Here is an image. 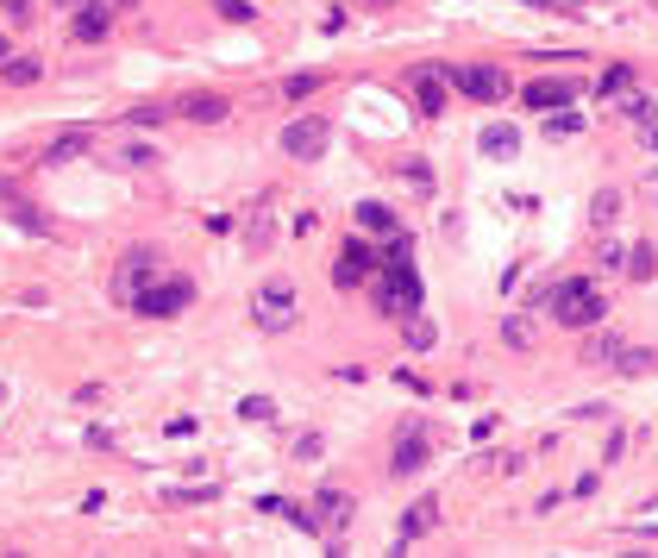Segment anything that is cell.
<instances>
[{
	"label": "cell",
	"instance_id": "cell-25",
	"mask_svg": "<svg viewBox=\"0 0 658 558\" xmlns=\"http://www.w3.org/2000/svg\"><path fill=\"white\" fill-rule=\"evenodd\" d=\"M0 76H7L13 88H26V82H38V63L32 57H7V63H0Z\"/></svg>",
	"mask_w": 658,
	"mask_h": 558
},
{
	"label": "cell",
	"instance_id": "cell-19",
	"mask_svg": "<svg viewBox=\"0 0 658 558\" xmlns=\"http://www.w3.org/2000/svg\"><path fill=\"white\" fill-rule=\"evenodd\" d=\"M88 145H94V132H88V126H82V132H63V138H57V145H51V151H44V164H63V157H82Z\"/></svg>",
	"mask_w": 658,
	"mask_h": 558
},
{
	"label": "cell",
	"instance_id": "cell-34",
	"mask_svg": "<svg viewBox=\"0 0 658 558\" xmlns=\"http://www.w3.org/2000/svg\"><path fill=\"white\" fill-rule=\"evenodd\" d=\"M151 157H157L151 145H126V151H120V164H132V170H145V164H151Z\"/></svg>",
	"mask_w": 658,
	"mask_h": 558
},
{
	"label": "cell",
	"instance_id": "cell-28",
	"mask_svg": "<svg viewBox=\"0 0 658 558\" xmlns=\"http://www.w3.org/2000/svg\"><path fill=\"white\" fill-rule=\"evenodd\" d=\"M615 352H621V339H590V345H583V364H615Z\"/></svg>",
	"mask_w": 658,
	"mask_h": 558
},
{
	"label": "cell",
	"instance_id": "cell-7",
	"mask_svg": "<svg viewBox=\"0 0 658 558\" xmlns=\"http://www.w3.org/2000/svg\"><path fill=\"white\" fill-rule=\"evenodd\" d=\"M326 145H333V126L314 120V113H308V120H289V126H282V151H289L295 164H314Z\"/></svg>",
	"mask_w": 658,
	"mask_h": 558
},
{
	"label": "cell",
	"instance_id": "cell-24",
	"mask_svg": "<svg viewBox=\"0 0 658 558\" xmlns=\"http://www.w3.org/2000/svg\"><path fill=\"white\" fill-rule=\"evenodd\" d=\"M358 226L364 232H395V214H389V207H376V201H358Z\"/></svg>",
	"mask_w": 658,
	"mask_h": 558
},
{
	"label": "cell",
	"instance_id": "cell-21",
	"mask_svg": "<svg viewBox=\"0 0 658 558\" xmlns=\"http://www.w3.org/2000/svg\"><path fill=\"white\" fill-rule=\"evenodd\" d=\"M621 220V195L615 189H596V201H590V226L602 232V226H615Z\"/></svg>",
	"mask_w": 658,
	"mask_h": 558
},
{
	"label": "cell",
	"instance_id": "cell-27",
	"mask_svg": "<svg viewBox=\"0 0 658 558\" xmlns=\"http://www.w3.org/2000/svg\"><path fill=\"white\" fill-rule=\"evenodd\" d=\"M170 113H176L170 101H145V107H132L126 120H132V126H157V120H170Z\"/></svg>",
	"mask_w": 658,
	"mask_h": 558
},
{
	"label": "cell",
	"instance_id": "cell-15",
	"mask_svg": "<svg viewBox=\"0 0 658 558\" xmlns=\"http://www.w3.org/2000/svg\"><path fill=\"white\" fill-rule=\"evenodd\" d=\"M433 527H439V502L427 496L420 508H408V515H402V527H395V533H402V540H427Z\"/></svg>",
	"mask_w": 658,
	"mask_h": 558
},
{
	"label": "cell",
	"instance_id": "cell-1",
	"mask_svg": "<svg viewBox=\"0 0 658 558\" xmlns=\"http://www.w3.org/2000/svg\"><path fill=\"white\" fill-rule=\"evenodd\" d=\"M546 308H552L558 327H596V320L608 314V301L596 295V283H583V276H577V283H552L546 289Z\"/></svg>",
	"mask_w": 658,
	"mask_h": 558
},
{
	"label": "cell",
	"instance_id": "cell-6",
	"mask_svg": "<svg viewBox=\"0 0 658 558\" xmlns=\"http://www.w3.org/2000/svg\"><path fill=\"white\" fill-rule=\"evenodd\" d=\"M157 270H163V258H157V245H132L126 258H120V270H113V295L132 308V295L145 289V283H157Z\"/></svg>",
	"mask_w": 658,
	"mask_h": 558
},
{
	"label": "cell",
	"instance_id": "cell-5",
	"mask_svg": "<svg viewBox=\"0 0 658 558\" xmlns=\"http://www.w3.org/2000/svg\"><path fill=\"white\" fill-rule=\"evenodd\" d=\"M445 82H452V95L464 101H508V76L489 63H464V69H445Z\"/></svg>",
	"mask_w": 658,
	"mask_h": 558
},
{
	"label": "cell",
	"instance_id": "cell-11",
	"mask_svg": "<svg viewBox=\"0 0 658 558\" xmlns=\"http://www.w3.org/2000/svg\"><path fill=\"white\" fill-rule=\"evenodd\" d=\"M414 101H420V113H445V101H452V82H445V69H414Z\"/></svg>",
	"mask_w": 658,
	"mask_h": 558
},
{
	"label": "cell",
	"instance_id": "cell-38",
	"mask_svg": "<svg viewBox=\"0 0 658 558\" xmlns=\"http://www.w3.org/2000/svg\"><path fill=\"white\" fill-rule=\"evenodd\" d=\"M646 151H652V157H658V120H652V126H646Z\"/></svg>",
	"mask_w": 658,
	"mask_h": 558
},
{
	"label": "cell",
	"instance_id": "cell-30",
	"mask_svg": "<svg viewBox=\"0 0 658 558\" xmlns=\"http://www.w3.org/2000/svg\"><path fill=\"white\" fill-rule=\"evenodd\" d=\"M239 414H245V421H276V402H270V395H245Z\"/></svg>",
	"mask_w": 658,
	"mask_h": 558
},
{
	"label": "cell",
	"instance_id": "cell-36",
	"mask_svg": "<svg viewBox=\"0 0 658 558\" xmlns=\"http://www.w3.org/2000/svg\"><path fill=\"white\" fill-rule=\"evenodd\" d=\"M596 258H602V270H621V264H627V245H602Z\"/></svg>",
	"mask_w": 658,
	"mask_h": 558
},
{
	"label": "cell",
	"instance_id": "cell-20",
	"mask_svg": "<svg viewBox=\"0 0 658 558\" xmlns=\"http://www.w3.org/2000/svg\"><path fill=\"white\" fill-rule=\"evenodd\" d=\"M621 113H627V120H640V126H652L658 120V101L640 95V88H621Z\"/></svg>",
	"mask_w": 658,
	"mask_h": 558
},
{
	"label": "cell",
	"instance_id": "cell-33",
	"mask_svg": "<svg viewBox=\"0 0 658 558\" xmlns=\"http://www.w3.org/2000/svg\"><path fill=\"white\" fill-rule=\"evenodd\" d=\"M214 13H220V19H239V26H245V19H251V0H214Z\"/></svg>",
	"mask_w": 658,
	"mask_h": 558
},
{
	"label": "cell",
	"instance_id": "cell-12",
	"mask_svg": "<svg viewBox=\"0 0 658 558\" xmlns=\"http://www.w3.org/2000/svg\"><path fill=\"white\" fill-rule=\"evenodd\" d=\"M314 515H320V533H345L358 508H351L345 490H320V496H314Z\"/></svg>",
	"mask_w": 658,
	"mask_h": 558
},
{
	"label": "cell",
	"instance_id": "cell-17",
	"mask_svg": "<svg viewBox=\"0 0 658 558\" xmlns=\"http://www.w3.org/2000/svg\"><path fill=\"white\" fill-rule=\"evenodd\" d=\"M615 370H621V377H646V370H658V352H646V345H621Z\"/></svg>",
	"mask_w": 658,
	"mask_h": 558
},
{
	"label": "cell",
	"instance_id": "cell-29",
	"mask_svg": "<svg viewBox=\"0 0 658 558\" xmlns=\"http://www.w3.org/2000/svg\"><path fill=\"white\" fill-rule=\"evenodd\" d=\"M214 496H220L214 483H195V490H170L163 502H176V508H195V502H214Z\"/></svg>",
	"mask_w": 658,
	"mask_h": 558
},
{
	"label": "cell",
	"instance_id": "cell-9",
	"mask_svg": "<svg viewBox=\"0 0 658 558\" xmlns=\"http://www.w3.org/2000/svg\"><path fill=\"white\" fill-rule=\"evenodd\" d=\"M427 458H433V452H427V427H402V433H395V458H389L395 477H414Z\"/></svg>",
	"mask_w": 658,
	"mask_h": 558
},
{
	"label": "cell",
	"instance_id": "cell-13",
	"mask_svg": "<svg viewBox=\"0 0 658 558\" xmlns=\"http://www.w3.org/2000/svg\"><path fill=\"white\" fill-rule=\"evenodd\" d=\"M176 113H182V120H195V126H220L226 113H232V101L226 95H188V101H176Z\"/></svg>",
	"mask_w": 658,
	"mask_h": 558
},
{
	"label": "cell",
	"instance_id": "cell-10",
	"mask_svg": "<svg viewBox=\"0 0 658 558\" xmlns=\"http://www.w3.org/2000/svg\"><path fill=\"white\" fill-rule=\"evenodd\" d=\"M107 26H113V7H107V0H82L76 19H69L76 44H101V38H107Z\"/></svg>",
	"mask_w": 658,
	"mask_h": 558
},
{
	"label": "cell",
	"instance_id": "cell-14",
	"mask_svg": "<svg viewBox=\"0 0 658 558\" xmlns=\"http://www.w3.org/2000/svg\"><path fill=\"white\" fill-rule=\"evenodd\" d=\"M477 145H483V157H514V151H521V132H514L508 120H489L477 132Z\"/></svg>",
	"mask_w": 658,
	"mask_h": 558
},
{
	"label": "cell",
	"instance_id": "cell-32",
	"mask_svg": "<svg viewBox=\"0 0 658 558\" xmlns=\"http://www.w3.org/2000/svg\"><path fill=\"white\" fill-rule=\"evenodd\" d=\"M408 345H414V352H427V345H433V320H414L408 314Z\"/></svg>",
	"mask_w": 658,
	"mask_h": 558
},
{
	"label": "cell",
	"instance_id": "cell-16",
	"mask_svg": "<svg viewBox=\"0 0 658 558\" xmlns=\"http://www.w3.org/2000/svg\"><path fill=\"white\" fill-rule=\"evenodd\" d=\"M502 345H514V352H533V345H539V320H533V314H508V320H502Z\"/></svg>",
	"mask_w": 658,
	"mask_h": 558
},
{
	"label": "cell",
	"instance_id": "cell-2",
	"mask_svg": "<svg viewBox=\"0 0 658 558\" xmlns=\"http://www.w3.org/2000/svg\"><path fill=\"white\" fill-rule=\"evenodd\" d=\"M251 320L264 333H289L295 320H301V301H295V283H264L251 295Z\"/></svg>",
	"mask_w": 658,
	"mask_h": 558
},
{
	"label": "cell",
	"instance_id": "cell-26",
	"mask_svg": "<svg viewBox=\"0 0 658 558\" xmlns=\"http://www.w3.org/2000/svg\"><path fill=\"white\" fill-rule=\"evenodd\" d=\"M546 132H552V138H577L583 120H577V113H564V107H552V113H546Z\"/></svg>",
	"mask_w": 658,
	"mask_h": 558
},
{
	"label": "cell",
	"instance_id": "cell-18",
	"mask_svg": "<svg viewBox=\"0 0 658 558\" xmlns=\"http://www.w3.org/2000/svg\"><path fill=\"white\" fill-rule=\"evenodd\" d=\"M564 101H571V88H564V82H533V88H527V107H533V113H552V107H564Z\"/></svg>",
	"mask_w": 658,
	"mask_h": 558
},
{
	"label": "cell",
	"instance_id": "cell-31",
	"mask_svg": "<svg viewBox=\"0 0 658 558\" xmlns=\"http://www.w3.org/2000/svg\"><path fill=\"white\" fill-rule=\"evenodd\" d=\"M320 452H326V439H320V433H301L295 446H289V458H301V464H314Z\"/></svg>",
	"mask_w": 658,
	"mask_h": 558
},
{
	"label": "cell",
	"instance_id": "cell-39",
	"mask_svg": "<svg viewBox=\"0 0 658 558\" xmlns=\"http://www.w3.org/2000/svg\"><path fill=\"white\" fill-rule=\"evenodd\" d=\"M358 7H376V13H383V7H395V0H358Z\"/></svg>",
	"mask_w": 658,
	"mask_h": 558
},
{
	"label": "cell",
	"instance_id": "cell-23",
	"mask_svg": "<svg viewBox=\"0 0 658 558\" xmlns=\"http://www.w3.org/2000/svg\"><path fill=\"white\" fill-rule=\"evenodd\" d=\"M633 283H646V276L658 270V258H652V245H627V264H621Z\"/></svg>",
	"mask_w": 658,
	"mask_h": 558
},
{
	"label": "cell",
	"instance_id": "cell-40",
	"mask_svg": "<svg viewBox=\"0 0 658 558\" xmlns=\"http://www.w3.org/2000/svg\"><path fill=\"white\" fill-rule=\"evenodd\" d=\"M7 51H13V44H7V38H0V63H7Z\"/></svg>",
	"mask_w": 658,
	"mask_h": 558
},
{
	"label": "cell",
	"instance_id": "cell-3",
	"mask_svg": "<svg viewBox=\"0 0 658 558\" xmlns=\"http://www.w3.org/2000/svg\"><path fill=\"white\" fill-rule=\"evenodd\" d=\"M376 308L395 314V320L420 314V276H414V264H389V276L376 283Z\"/></svg>",
	"mask_w": 658,
	"mask_h": 558
},
{
	"label": "cell",
	"instance_id": "cell-35",
	"mask_svg": "<svg viewBox=\"0 0 658 558\" xmlns=\"http://www.w3.org/2000/svg\"><path fill=\"white\" fill-rule=\"evenodd\" d=\"M621 88H633V76H627V69H608V76H602V95H621Z\"/></svg>",
	"mask_w": 658,
	"mask_h": 558
},
{
	"label": "cell",
	"instance_id": "cell-37",
	"mask_svg": "<svg viewBox=\"0 0 658 558\" xmlns=\"http://www.w3.org/2000/svg\"><path fill=\"white\" fill-rule=\"evenodd\" d=\"M0 13H7V19H32V0H0Z\"/></svg>",
	"mask_w": 658,
	"mask_h": 558
},
{
	"label": "cell",
	"instance_id": "cell-22",
	"mask_svg": "<svg viewBox=\"0 0 658 558\" xmlns=\"http://www.w3.org/2000/svg\"><path fill=\"white\" fill-rule=\"evenodd\" d=\"M320 88H326V76H320V69H301V76H289V82H282V95H289V101H308V95H320Z\"/></svg>",
	"mask_w": 658,
	"mask_h": 558
},
{
	"label": "cell",
	"instance_id": "cell-4",
	"mask_svg": "<svg viewBox=\"0 0 658 558\" xmlns=\"http://www.w3.org/2000/svg\"><path fill=\"white\" fill-rule=\"evenodd\" d=\"M188 301H195V283L188 276H170V283H145L132 295V308L145 314V320H170V314H182Z\"/></svg>",
	"mask_w": 658,
	"mask_h": 558
},
{
	"label": "cell",
	"instance_id": "cell-8",
	"mask_svg": "<svg viewBox=\"0 0 658 558\" xmlns=\"http://www.w3.org/2000/svg\"><path fill=\"white\" fill-rule=\"evenodd\" d=\"M376 264H383V251H370L364 239H345L339 264H333V283H339V289H358L364 276H376Z\"/></svg>",
	"mask_w": 658,
	"mask_h": 558
}]
</instances>
